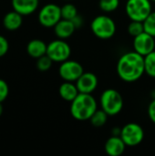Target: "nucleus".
I'll list each match as a JSON object with an SVG mask.
<instances>
[{
  "mask_svg": "<svg viewBox=\"0 0 155 156\" xmlns=\"http://www.w3.org/2000/svg\"><path fill=\"white\" fill-rule=\"evenodd\" d=\"M148 116L155 124V99L152 101V102L148 106Z\"/></svg>",
  "mask_w": 155,
  "mask_h": 156,
  "instance_id": "bb28decb",
  "label": "nucleus"
},
{
  "mask_svg": "<svg viewBox=\"0 0 155 156\" xmlns=\"http://www.w3.org/2000/svg\"><path fill=\"white\" fill-rule=\"evenodd\" d=\"M71 21H72L73 24L75 25L76 28H79V27H80L83 25V19H82V17H81L79 14H78Z\"/></svg>",
  "mask_w": 155,
  "mask_h": 156,
  "instance_id": "cd10ccee",
  "label": "nucleus"
},
{
  "mask_svg": "<svg viewBox=\"0 0 155 156\" xmlns=\"http://www.w3.org/2000/svg\"><path fill=\"white\" fill-rule=\"evenodd\" d=\"M151 2H153V3H155V0H150Z\"/></svg>",
  "mask_w": 155,
  "mask_h": 156,
  "instance_id": "c756f323",
  "label": "nucleus"
},
{
  "mask_svg": "<svg viewBox=\"0 0 155 156\" xmlns=\"http://www.w3.org/2000/svg\"><path fill=\"white\" fill-rule=\"evenodd\" d=\"M144 31L155 37V12H151V14L143 21Z\"/></svg>",
  "mask_w": 155,
  "mask_h": 156,
  "instance_id": "b1692460",
  "label": "nucleus"
},
{
  "mask_svg": "<svg viewBox=\"0 0 155 156\" xmlns=\"http://www.w3.org/2000/svg\"><path fill=\"white\" fill-rule=\"evenodd\" d=\"M53 62L54 61L46 54L38 58H37V69L42 72L48 71L52 67Z\"/></svg>",
  "mask_w": 155,
  "mask_h": 156,
  "instance_id": "4be33fe9",
  "label": "nucleus"
},
{
  "mask_svg": "<svg viewBox=\"0 0 155 156\" xmlns=\"http://www.w3.org/2000/svg\"><path fill=\"white\" fill-rule=\"evenodd\" d=\"M125 11L131 20L143 22L152 12L150 0H128Z\"/></svg>",
  "mask_w": 155,
  "mask_h": 156,
  "instance_id": "39448f33",
  "label": "nucleus"
},
{
  "mask_svg": "<svg viewBox=\"0 0 155 156\" xmlns=\"http://www.w3.org/2000/svg\"><path fill=\"white\" fill-rule=\"evenodd\" d=\"M98 78L92 72H84L77 80L76 86L79 93H92L98 87Z\"/></svg>",
  "mask_w": 155,
  "mask_h": 156,
  "instance_id": "9b49d317",
  "label": "nucleus"
},
{
  "mask_svg": "<svg viewBox=\"0 0 155 156\" xmlns=\"http://www.w3.org/2000/svg\"><path fill=\"white\" fill-rule=\"evenodd\" d=\"M23 23V16L19 14L18 12L15 11H10L6 13L3 18V26L7 30L13 31L18 29Z\"/></svg>",
  "mask_w": 155,
  "mask_h": 156,
  "instance_id": "dca6fc26",
  "label": "nucleus"
},
{
  "mask_svg": "<svg viewBox=\"0 0 155 156\" xmlns=\"http://www.w3.org/2000/svg\"><path fill=\"white\" fill-rule=\"evenodd\" d=\"M3 112H4V107L2 105V102H0V116L3 114Z\"/></svg>",
  "mask_w": 155,
  "mask_h": 156,
  "instance_id": "c85d7f7f",
  "label": "nucleus"
},
{
  "mask_svg": "<svg viewBox=\"0 0 155 156\" xmlns=\"http://www.w3.org/2000/svg\"><path fill=\"white\" fill-rule=\"evenodd\" d=\"M133 48L134 51L145 57L155 50V37L145 31L143 32L142 34L134 37Z\"/></svg>",
  "mask_w": 155,
  "mask_h": 156,
  "instance_id": "9d476101",
  "label": "nucleus"
},
{
  "mask_svg": "<svg viewBox=\"0 0 155 156\" xmlns=\"http://www.w3.org/2000/svg\"><path fill=\"white\" fill-rule=\"evenodd\" d=\"M104 148L106 154L109 156H120L124 153L126 144L121 136L113 135L107 140Z\"/></svg>",
  "mask_w": 155,
  "mask_h": 156,
  "instance_id": "f8f14e48",
  "label": "nucleus"
},
{
  "mask_svg": "<svg viewBox=\"0 0 155 156\" xmlns=\"http://www.w3.org/2000/svg\"><path fill=\"white\" fill-rule=\"evenodd\" d=\"M48 45L41 39H32L26 45L27 54L34 58H38L47 54Z\"/></svg>",
  "mask_w": 155,
  "mask_h": 156,
  "instance_id": "2eb2a0df",
  "label": "nucleus"
},
{
  "mask_svg": "<svg viewBox=\"0 0 155 156\" xmlns=\"http://www.w3.org/2000/svg\"><path fill=\"white\" fill-rule=\"evenodd\" d=\"M121 138L126 146L134 147L139 145L144 138V132L141 125L135 122H130L121 129Z\"/></svg>",
  "mask_w": 155,
  "mask_h": 156,
  "instance_id": "423d86ee",
  "label": "nucleus"
},
{
  "mask_svg": "<svg viewBox=\"0 0 155 156\" xmlns=\"http://www.w3.org/2000/svg\"><path fill=\"white\" fill-rule=\"evenodd\" d=\"M120 5V0H100L99 5L100 10L106 13L115 11Z\"/></svg>",
  "mask_w": 155,
  "mask_h": 156,
  "instance_id": "412c9836",
  "label": "nucleus"
},
{
  "mask_svg": "<svg viewBox=\"0 0 155 156\" xmlns=\"http://www.w3.org/2000/svg\"><path fill=\"white\" fill-rule=\"evenodd\" d=\"M39 0H12V7L22 16L34 13L38 7Z\"/></svg>",
  "mask_w": 155,
  "mask_h": 156,
  "instance_id": "ddd939ff",
  "label": "nucleus"
},
{
  "mask_svg": "<svg viewBox=\"0 0 155 156\" xmlns=\"http://www.w3.org/2000/svg\"><path fill=\"white\" fill-rule=\"evenodd\" d=\"M97 110V101L90 93H79L70 104L71 116L81 122L90 120Z\"/></svg>",
  "mask_w": 155,
  "mask_h": 156,
  "instance_id": "f03ea898",
  "label": "nucleus"
},
{
  "mask_svg": "<svg viewBox=\"0 0 155 156\" xmlns=\"http://www.w3.org/2000/svg\"><path fill=\"white\" fill-rule=\"evenodd\" d=\"M71 48L69 45L61 38L51 41L48 45L47 55L54 61L61 63L70 57Z\"/></svg>",
  "mask_w": 155,
  "mask_h": 156,
  "instance_id": "6e6552de",
  "label": "nucleus"
},
{
  "mask_svg": "<svg viewBox=\"0 0 155 156\" xmlns=\"http://www.w3.org/2000/svg\"><path fill=\"white\" fill-rule=\"evenodd\" d=\"M8 48H9V44L7 39L0 35V58L4 57L7 53Z\"/></svg>",
  "mask_w": 155,
  "mask_h": 156,
  "instance_id": "a878e982",
  "label": "nucleus"
},
{
  "mask_svg": "<svg viewBox=\"0 0 155 156\" xmlns=\"http://www.w3.org/2000/svg\"><path fill=\"white\" fill-rule=\"evenodd\" d=\"M145 73L151 77L155 78V50L144 57Z\"/></svg>",
  "mask_w": 155,
  "mask_h": 156,
  "instance_id": "6ab92c4d",
  "label": "nucleus"
},
{
  "mask_svg": "<svg viewBox=\"0 0 155 156\" xmlns=\"http://www.w3.org/2000/svg\"><path fill=\"white\" fill-rule=\"evenodd\" d=\"M77 15H78L77 7L73 4L67 3L63 6H61V16L63 19L72 20Z\"/></svg>",
  "mask_w": 155,
  "mask_h": 156,
  "instance_id": "aec40b11",
  "label": "nucleus"
},
{
  "mask_svg": "<svg viewBox=\"0 0 155 156\" xmlns=\"http://www.w3.org/2000/svg\"><path fill=\"white\" fill-rule=\"evenodd\" d=\"M76 30V27L73 24L71 20L63 19L61 18L54 27V32L55 35L58 37V38L61 39H67L70 37Z\"/></svg>",
  "mask_w": 155,
  "mask_h": 156,
  "instance_id": "4468645a",
  "label": "nucleus"
},
{
  "mask_svg": "<svg viewBox=\"0 0 155 156\" xmlns=\"http://www.w3.org/2000/svg\"><path fill=\"white\" fill-rule=\"evenodd\" d=\"M108 117H109V115L102 109H100V110H97L92 114L90 121V123L94 127L99 128V127H102L103 125H105V123L107 122Z\"/></svg>",
  "mask_w": 155,
  "mask_h": 156,
  "instance_id": "a211bd4d",
  "label": "nucleus"
},
{
  "mask_svg": "<svg viewBox=\"0 0 155 156\" xmlns=\"http://www.w3.org/2000/svg\"><path fill=\"white\" fill-rule=\"evenodd\" d=\"M65 1H72V0H65Z\"/></svg>",
  "mask_w": 155,
  "mask_h": 156,
  "instance_id": "7c9ffc66",
  "label": "nucleus"
},
{
  "mask_svg": "<svg viewBox=\"0 0 155 156\" xmlns=\"http://www.w3.org/2000/svg\"><path fill=\"white\" fill-rule=\"evenodd\" d=\"M9 93V88L7 83L0 79V102H3L4 101H5V99L7 98Z\"/></svg>",
  "mask_w": 155,
  "mask_h": 156,
  "instance_id": "393cba45",
  "label": "nucleus"
},
{
  "mask_svg": "<svg viewBox=\"0 0 155 156\" xmlns=\"http://www.w3.org/2000/svg\"><path fill=\"white\" fill-rule=\"evenodd\" d=\"M101 109L109 115L119 114L123 108V99L121 93L113 89H108L102 92L100 99Z\"/></svg>",
  "mask_w": 155,
  "mask_h": 156,
  "instance_id": "7ed1b4c3",
  "label": "nucleus"
},
{
  "mask_svg": "<svg viewBox=\"0 0 155 156\" xmlns=\"http://www.w3.org/2000/svg\"><path fill=\"white\" fill-rule=\"evenodd\" d=\"M58 93L64 101L71 102L79 95V91L76 86V83L71 81H65L59 86Z\"/></svg>",
  "mask_w": 155,
  "mask_h": 156,
  "instance_id": "f3484780",
  "label": "nucleus"
},
{
  "mask_svg": "<svg viewBox=\"0 0 155 156\" xmlns=\"http://www.w3.org/2000/svg\"><path fill=\"white\" fill-rule=\"evenodd\" d=\"M118 76L126 82H134L145 73L144 57L136 51L123 54L117 64Z\"/></svg>",
  "mask_w": 155,
  "mask_h": 156,
  "instance_id": "f257e3e1",
  "label": "nucleus"
},
{
  "mask_svg": "<svg viewBox=\"0 0 155 156\" xmlns=\"http://www.w3.org/2000/svg\"><path fill=\"white\" fill-rule=\"evenodd\" d=\"M90 28L94 36L100 39H109L116 32V24L111 17L106 15L96 16L91 24Z\"/></svg>",
  "mask_w": 155,
  "mask_h": 156,
  "instance_id": "20e7f679",
  "label": "nucleus"
},
{
  "mask_svg": "<svg viewBox=\"0 0 155 156\" xmlns=\"http://www.w3.org/2000/svg\"><path fill=\"white\" fill-rule=\"evenodd\" d=\"M59 76L65 81L76 82V80L84 73L82 65L75 60L67 59L61 62L58 69Z\"/></svg>",
  "mask_w": 155,
  "mask_h": 156,
  "instance_id": "1a4fd4ad",
  "label": "nucleus"
},
{
  "mask_svg": "<svg viewBox=\"0 0 155 156\" xmlns=\"http://www.w3.org/2000/svg\"><path fill=\"white\" fill-rule=\"evenodd\" d=\"M61 18V7L52 3L45 5L38 13V22L45 27H54Z\"/></svg>",
  "mask_w": 155,
  "mask_h": 156,
  "instance_id": "0eeeda50",
  "label": "nucleus"
},
{
  "mask_svg": "<svg viewBox=\"0 0 155 156\" xmlns=\"http://www.w3.org/2000/svg\"><path fill=\"white\" fill-rule=\"evenodd\" d=\"M144 32V26L143 22L142 21H134L132 20V22L128 26V33L132 37H136L140 34Z\"/></svg>",
  "mask_w": 155,
  "mask_h": 156,
  "instance_id": "5701e85b",
  "label": "nucleus"
}]
</instances>
